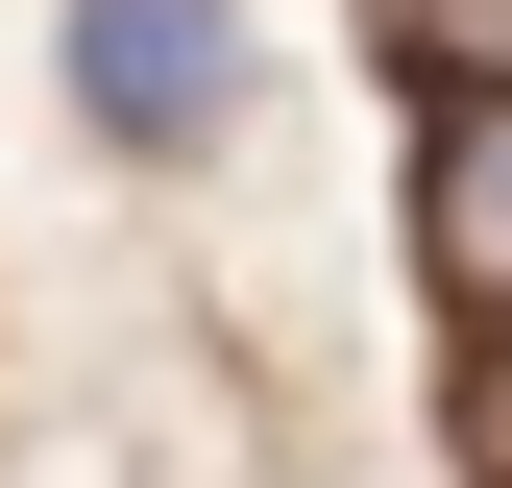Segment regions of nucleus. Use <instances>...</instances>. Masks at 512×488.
Returning <instances> with one entry per match:
<instances>
[{
    "label": "nucleus",
    "mask_w": 512,
    "mask_h": 488,
    "mask_svg": "<svg viewBox=\"0 0 512 488\" xmlns=\"http://www.w3.org/2000/svg\"><path fill=\"white\" fill-rule=\"evenodd\" d=\"M74 122L220 147V122H244V0H74Z\"/></svg>",
    "instance_id": "nucleus-1"
},
{
    "label": "nucleus",
    "mask_w": 512,
    "mask_h": 488,
    "mask_svg": "<svg viewBox=\"0 0 512 488\" xmlns=\"http://www.w3.org/2000/svg\"><path fill=\"white\" fill-rule=\"evenodd\" d=\"M415 244H439L464 318H512V98H464V122L415 147Z\"/></svg>",
    "instance_id": "nucleus-2"
},
{
    "label": "nucleus",
    "mask_w": 512,
    "mask_h": 488,
    "mask_svg": "<svg viewBox=\"0 0 512 488\" xmlns=\"http://www.w3.org/2000/svg\"><path fill=\"white\" fill-rule=\"evenodd\" d=\"M415 25V74H464V98H512V0H391Z\"/></svg>",
    "instance_id": "nucleus-3"
}]
</instances>
